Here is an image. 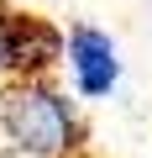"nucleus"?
I'll return each mask as SVG.
<instances>
[{
	"label": "nucleus",
	"mask_w": 152,
	"mask_h": 158,
	"mask_svg": "<svg viewBox=\"0 0 152 158\" xmlns=\"http://www.w3.org/2000/svg\"><path fill=\"white\" fill-rule=\"evenodd\" d=\"M0 137L21 158H68L79 153L84 121L53 79H11L0 90Z\"/></svg>",
	"instance_id": "obj_1"
},
{
	"label": "nucleus",
	"mask_w": 152,
	"mask_h": 158,
	"mask_svg": "<svg viewBox=\"0 0 152 158\" xmlns=\"http://www.w3.org/2000/svg\"><path fill=\"white\" fill-rule=\"evenodd\" d=\"M63 63H68L73 90L84 100H110L121 85V48L110 32H100L89 21H73L63 32Z\"/></svg>",
	"instance_id": "obj_2"
},
{
	"label": "nucleus",
	"mask_w": 152,
	"mask_h": 158,
	"mask_svg": "<svg viewBox=\"0 0 152 158\" xmlns=\"http://www.w3.org/2000/svg\"><path fill=\"white\" fill-rule=\"evenodd\" d=\"M63 63V32L42 16L21 11V42H16V79H47Z\"/></svg>",
	"instance_id": "obj_3"
},
{
	"label": "nucleus",
	"mask_w": 152,
	"mask_h": 158,
	"mask_svg": "<svg viewBox=\"0 0 152 158\" xmlns=\"http://www.w3.org/2000/svg\"><path fill=\"white\" fill-rule=\"evenodd\" d=\"M16 42H21V11L0 0V79H16Z\"/></svg>",
	"instance_id": "obj_4"
},
{
	"label": "nucleus",
	"mask_w": 152,
	"mask_h": 158,
	"mask_svg": "<svg viewBox=\"0 0 152 158\" xmlns=\"http://www.w3.org/2000/svg\"><path fill=\"white\" fill-rule=\"evenodd\" d=\"M68 158H89V153H84V148H79V153H68Z\"/></svg>",
	"instance_id": "obj_5"
}]
</instances>
